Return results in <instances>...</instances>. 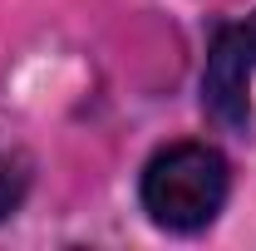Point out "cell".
<instances>
[{
    "label": "cell",
    "instance_id": "obj_1",
    "mask_svg": "<svg viewBox=\"0 0 256 251\" xmlns=\"http://www.w3.org/2000/svg\"><path fill=\"white\" fill-rule=\"evenodd\" d=\"M232 192V168L212 143H168L148 158L143 182H138V202L153 226L192 236L202 226H212L217 212L226 207Z\"/></svg>",
    "mask_w": 256,
    "mask_h": 251
},
{
    "label": "cell",
    "instance_id": "obj_3",
    "mask_svg": "<svg viewBox=\"0 0 256 251\" xmlns=\"http://www.w3.org/2000/svg\"><path fill=\"white\" fill-rule=\"evenodd\" d=\"M25 192H30V168L20 158H0V222L20 212Z\"/></svg>",
    "mask_w": 256,
    "mask_h": 251
},
{
    "label": "cell",
    "instance_id": "obj_2",
    "mask_svg": "<svg viewBox=\"0 0 256 251\" xmlns=\"http://www.w3.org/2000/svg\"><path fill=\"white\" fill-rule=\"evenodd\" d=\"M252 74H256V10L212 34L207 64H202V108L226 133L252 128Z\"/></svg>",
    "mask_w": 256,
    "mask_h": 251
}]
</instances>
